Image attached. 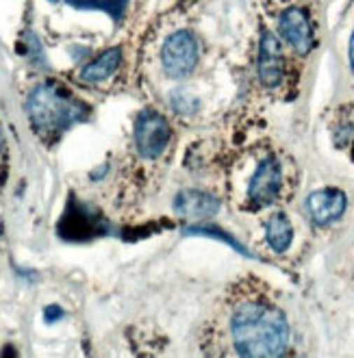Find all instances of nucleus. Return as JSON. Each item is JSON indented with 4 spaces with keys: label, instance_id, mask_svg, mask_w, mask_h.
Segmentation results:
<instances>
[{
    "label": "nucleus",
    "instance_id": "obj_1",
    "mask_svg": "<svg viewBox=\"0 0 354 358\" xmlns=\"http://www.w3.org/2000/svg\"><path fill=\"white\" fill-rule=\"evenodd\" d=\"M220 339L237 356L274 358L287 354L289 324L265 293L239 285L220 308Z\"/></svg>",
    "mask_w": 354,
    "mask_h": 358
},
{
    "label": "nucleus",
    "instance_id": "obj_2",
    "mask_svg": "<svg viewBox=\"0 0 354 358\" xmlns=\"http://www.w3.org/2000/svg\"><path fill=\"white\" fill-rule=\"evenodd\" d=\"M287 187V170L278 152L257 148L246 152L233 170L235 200L246 210H261L276 204Z\"/></svg>",
    "mask_w": 354,
    "mask_h": 358
},
{
    "label": "nucleus",
    "instance_id": "obj_3",
    "mask_svg": "<svg viewBox=\"0 0 354 358\" xmlns=\"http://www.w3.org/2000/svg\"><path fill=\"white\" fill-rule=\"evenodd\" d=\"M27 111L39 137H59L90 113L85 104L55 80H44L31 90Z\"/></svg>",
    "mask_w": 354,
    "mask_h": 358
},
{
    "label": "nucleus",
    "instance_id": "obj_4",
    "mask_svg": "<svg viewBox=\"0 0 354 358\" xmlns=\"http://www.w3.org/2000/svg\"><path fill=\"white\" fill-rule=\"evenodd\" d=\"M200 61V44L192 31L178 29L165 37L161 46V66L165 76L174 80L187 78Z\"/></svg>",
    "mask_w": 354,
    "mask_h": 358
},
{
    "label": "nucleus",
    "instance_id": "obj_5",
    "mask_svg": "<svg viewBox=\"0 0 354 358\" xmlns=\"http://www.w3.org/2000/svg\"><path fill=\"white\" fill-rule=\"evenodd\" d=\"M172 139L170 122L165 120L159 111L146 109L135 120V150L141 159L155 161L159 159Z\"/></svg>",
    "mask_w": 354,
    "mask_h": 358
},
{
    "label": "nucleus",
    "instance_id": "obj_6",
    "mask_svg": "<svg viewBox=\"0 0 354 358\" xmlns=\"http://www.w3.org/2000/svg\"><path fill=\"white\" fill-rule=\"evenodd\" d=\"M257 78L265 90H278L287 80V59L281 37L263 29L257 50Z\"/></svg>",
    "mask_w": 354,
    "mask_h": 358
},
{
    "label": "nucleus",
    "instance_id": "obj_7",
    "mask_svg": "<svg viewBox=\"0 0 354 358\" xmlns=\"http://www.w3.org/2000/svg\"><path fill=\"white\" fill-rule=\"evenodd\" d=\"M278 37L281 41L294 50L300 57H306L316 46V31H313V22H311V15L306 9L291 5L285 7L278 15Z\"/></svg>",
    "mask_w": 354,
    "mask_h": 358
},
{
    "label": "nucleus",
    "instance_id": "obj_8",
    "mask_svg": "<svg viewBox=\"0 0 354 358\" xmlns=\"http://www.w3.org/2000/svg\"><path fill=\"white\" fill-rule=\"evenodd\" d=\"M348 206V198L341 189H320L313 192L306 198V210L309 217L313 220L318 226H328L332 222H337Z\"/></svg>",
    "mask_w": 354,
    "mask_h": 358
},
{
    "label": "nucleus",
    "instance_id": "obj_9",
    "mask_svg": "<svg viewBox=\"0 0 354 358\" xmlns=\"http://www.w3.org/2000/svg\"><path fill=\"white\" fill-rule=\"evenodd\" d=\"M174 208L185 220L202 222V220H209V217L218 215L220 200L209 194H204V192H198V189H187V192H180L176 196Z\"/></svg>",
    "mask_w": 354,
    "mask_h": 358
},
{
    "label": "nucleus",
    "instance_id": "obj_10",
    "mask_svg": "<svg viewBox=\"0 0 354 358\" xmlns=\"http://www.w3.org/2000/svg\"><path fill=\"white\" fill-rule=\"evenodd\" d=\"M122 61V50L118 46L107 48L105 52H100L96 59H92L85 68L80 70V78L85 83H102L107 80L120 66Z\"/></svg>",
    "mask_w": 354,
    "mask_h": 358
},
{
    "label": "nucleus",
    "instance_id": "obj_11",
    "mask_svg": "<svg viewBox=\"0 0 354 358\" xmlns=\"http://www.w3.org/2000/svg\"><path fill=\"white\" fill-rule=\"evenodd\" d=\"M265 239L276 255H283L289 250L291 241H294V226L285 213H274L265 222Z\"/></svg>",
    "mask_w": 354,
    "mask_h": 358
},
{
    "label": "nucleus",
    "instance_id": "obj_12",
    "mask_svg": "<svg viewBox=\"0 0 354 358\" xmlns=\"http://www.w3.org/2000/svg\"><path fill=\"white\" fill-rule=\"evenodd\" d=\"M332 141L339 150L354 152V107H346L332 122Z\"/></svg>",
    "mask_w": 354,
    "mask_h": 358
},
{
    "label": "nucleus",
    "instance_id": "obj_13",
    "mask_svg": "<svg viewBox=\"0 0 354 358\" xmlns=\"http://www.w3.org/2000/svg\"><path fill=\"white\" fill-rule=\"evenodd\" d=\"M68 5L76 9H100L109 13L111 17L120 20L124 9H127V0H68Z\"/></svg>",
    "mask_w": 354,
    "mask_h": 358
},
{
    "label": "nucleus",
    "instance_id": "obj_14",
    "mask_svg": "<svg viewBox=\"0 0 354 358\" xmlns=\"http://www.w3.org/2000/svg\"><path fill=\"white\" fill-rule=\"evenodd\" d=\"M170 104H172V109L176 113H180V115H194L198 111V107H200L198 98L190 96V94L183 92V90H178V92H174L170 96Z\"/></svg>",
    "mask_w": 354,
    "mask_h": 358
},
{
    "label": "nucleus",
    "instance_id": "obj_15",
    "mask_svg": "<svg viewBox=\"0 0 354 358\" xmlns=\"http://www.w3.org/2000/svg\"><path fill=\"white\" fill-rule=\"evenodd\" d=\"M61 315H64V313H61V308H59V306H48V308H46V313H44V317H46V322H55V320H59V317H61Z\"/></svg>",
    "mask_w": 354,
    "mask_h": 358
},
{
    "label": "nucleus",
    "instance_id": "obj_16",
    "mask_svg": "<svg viewBox=\"0 0 354 358\" xmlns=\"http://www.w3.org/2000/svg\"><path fill=\"white\" fill-rule=\"evenodd\" d=\"M348 59H350V70L354 74V31H352V37H350V48H348Z\"/></svg>",
    "mask_w": 354,
    "mask_h": 358
},
{
    "label": "nucleus",
    "instance_id": "obj_17",
    "mask_svg": "<svg viewBox=\"0 0 354 358\" xmlns=\"http://www.w3.org/2000/svg\"><path fill=\"white\" fill-rule=\"evenodd\" d=\"M0 148H3V131H0Z\"/></svg>",
    "mask_w": 354,
    "mask_h": 358
},
{
    "label": "nucleus",
    "instance_id": "obj_18",
    "mask_svg": "<svg viewBox=\"0 0 354 358\" xmlns=\"http://www.w3.org/2000/svg\"><path fill=\"white\" fill-rule=\"evenodd\" d=\"M52 3H57V0H52Z\"/></svg>",
    "mask_w": 354,
    "mask_h": 358
}]
</instances>
